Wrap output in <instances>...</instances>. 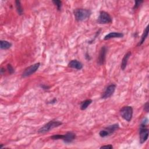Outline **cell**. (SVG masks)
Returning a JSON list of instances; mask_svg holds the SVG:
<instances>
[{
	"mask_svg": "<svg viewBox=\"0 0 149 149\" xmlns=\"http://www.w3.org/2000/svg\"><path fill=\"white\" fill-rule=\"evenodd\" d=\"M148 123L147 118L142 120L139 128V141L140 144L144 143L148 137V129L146 127Z\"/></svg>",
	"mask_w": 149,
	"mask_h": 149,
	"instance_id": "obj_1",
	"label": "cell"
},
{
	"mask_svg": "<svg viewBox=\"0 0 149 149\" xmlns=\"http://www.w3.org/2000/svg\"><path fill=\"white\" fill-rule=\"evenodd\" d=\"M75 19L78 22L84 21L90 17L91 12L90 10L83 8H77L73 10Z\"/></svg>",
	"mask_w": 149,
	"mask_h": 149,
	"instance_id": "obj_2",
	"label": "cell"
},
{
	"mask_svg": "<svg viewBox=\"0 0 149 149\" xmlns=\"http://www.w3.org/2000/svg\"><path fill=\"white\" fill-rule=\"evenodd\" d=\"M62 125V122L59 120H57L55 119L51 120L49 121L48 123H47L46 124L44 125L41 127H40L38 130V133L40 134L45 133L47 132H48L52 129Z\"/></svg>",
	"mask_w": 149,
	"mask_h": 149,
	"instance_id": "obj_3",
	"label": "cell"
},
{
	"mask_svg": "<svg viewBox=\"0 0 149 149\" xmlns=\"http://www.w3.org/2000/svg\"><path fill=\"white\" fill-rule=\"evenodd\" d=\"M52 140L61 139L66 144L71 143L76 139V134L72 132H68L65 134H54L51 137Z\"/></svg>",
	"mask_w": 149,
	"mask_h": 149,
	"instance_id": "obj_4",
	"label": "cell"
},
{
	"mask_svg": "<svg viewBox=\"0 0 149 149\" xmlns=\"http://www.w3.org/2000/svg\"><path fill=\"white\" fill-rule=\"evenodd\" d=\"M133 113V109L130 106H124L120 109V114L122 118L127 122H130Z\"/></svg>",
	"mask_w": 149,
	"mask_h": 149,
	"instance_id": "obj_5",
	"label": "cell"
},
{
	"mask_svg": "<svg viewBox=\"0 0 149 149\" xmlns=\"http://www.w3.org/2000/svg\"><path fill=\"white\" fill-rule=\"evenodd\" d=\"M119 128V125L118 123H114L111 125L104 128L99 132V135L101 137H105L113 134L115 131H116Z\"/></svg>",
	"mask_w": 149,
	"mask_h": 149,
	"instance_id": "obj_6",
	"label": "cell"
},
{
	"mask_svg": "<svg viewBox=\"0 0 149 149\" xmlns=\"http://www.w3.org/2000/svg\"><path fill=\"white\" fill-rule=\"evenodd\" d=\"M97 22L98 24H109L112 22V18L108 12L101 11Z\"/></svg>",
	"mask_w": 149,
	"mask_h": 149,
	"instance_id": "obj_7",
	"label": "cell"
},
{
	"mask_svg": "<svg viewBox=\"0 0 149 149\" xmlns=\"http://www.w3.org/2000/svg\"><path fill=\"white\" fill-rule=\"evenodd\" d=\"M40 66V63L39 62H37L30 65V66L25 69V70H24V72L22 74V77L25 78L32 75L33 74H34L35 72L37 71Z\"/></svg>",
	"mask_w": 149,
	"mask_h": 149,
	"instance_id": "obj_8",
	"label": "cell"
},
{
	"mask_svg": "<svg viewBox=\"0 0 149 149\" xmlns=\"http://www.w3.org/2000/svg\"><path fill=\"white\" fill-rule=\"evenodd\" d=\"M116 85L114 84H111L109 85L105 90L104 93H102L101 95L102 99H107L109 97H111L113 94L114 93L115 89H116Z\"/></svg>",
	"mask_w": 149,
	"mask_h": 149,
	"instance_id": "obj_9",
	"label": "cell"
},
{
	"mask_svg": "<svg viewBox=\"0 0 149 149\" xmlns=\"http://www.w3.org/2000/svg\"><path fill=\"white\" fill-rule=\"evenodd\" d=\"M107 51H108V48L106 46H103L101 47L98 59H97V63L99 65H104V63H105Z\"/></svg>",
	"mask_w": 149,
	"mask_h": 149,
	"instance_id": "obj_10",
	"label": "cell"
},
{
	"mask_svg": "<svg viewBox=\"0 0 149 149\" xmlns=\"http://www.w3.org/2000/svg\"><path fill=\"white\" fill-rule=\"evenodd\" d=\"M68 66L76 70H81L83 68L82 63L77 59H73L70 61L68 63Z\"/></svg>",
	"mask_w": 149,
	"mask_h": 149,
	"instance_id": "obj_11",
	"label": "cell"
},
{
	"mask_svg": "<svg viewBox=\"0 0 149 149\" xmlns=\"http://www.w3.org/2000/svg\"><path fill=\"white\" fill-rule=\"evenodd\" d=\"M124 36V34L120 32H110L108 34H107L104 38V40H108L111 38H122Z\"/></svg>",
	"mask_w": 149,
	"mask_h": 149,
	"instance_id": "obj_12",
	"label": "cell"
},
{
	"mask_svg": "<svg viewBox=\"0 0 149 149\" xmlns=\"http://www.w3.org/2000/svg\"><path fill=\"white\" fill-rule=\"evenodd\" d=\"M131 52L130 51H128L125 55L123 57L122 59V62H121V64H120V68H121V69L122 70H124L126 66H127V62H128V60L131 55Z\"/></svg>",
	"mask_w": 149,
	"mask_h": 149,
	"instance_id": "obj_13",
	"label": "cell"
},
{
	"mask_svg": "<svg viewBox=\"0 0 149 149\" xmlns=\"http://www.w3.org/2000/svg\"><path fill=\"white\" fill-rule=\"evenodd\" d=\"M148 26H147L146 27V29H144L143 33L142 34V35L141 36V39H140V41L138 42L137 46H140L144 43V42L145 41V40H146V38L148 36Z\"/></svg>",
	"mask_w": 149,
	"mask_h": 149,
	"instance_id": "obj_14",
	"label": "cell"
},
{
	"mask_svg": "<svg viewBox=\"0 0 149 149\" xmlns=\"http://www.w3.org/2000/svg\"><path fill=\"white\" fill-rule=\"evenodd\" d=\"M93 100L91 99H87L82 102H81L80 105V109L82 111H84L87 108V107L92 103Z\"/></svg>",
	"mask_w": 149,
	"mask_h": 149,
	"instance_id": "obj_15",
	"label": "cell"
},
{
	"mask_svg": "<svg viewBox=\"0 0 149 149\" xmlns=\"http://www.w3.org/2000/svg\"><path fill=\"white\" fill-rule=\"evenodd\" d=\"M12 47V43L6 40L0 41V48L1 49H8Z\"/></svg>",
	"mask_w": 149,
	"mask_h": 149,
	"instance_id": "obj_16",
	"label": "cell"
},
{
	"mask_svg": "<svg viewBox=\"0 0 149 149\" xmlns=\"http://www.w3.org/2000/svg\"><path fill=\"white\" fill-rule=\"evenodd\" d=\"M15 6L18 15H22L23 14V9L20 1H15Z\"/></svg>",
	"mask_w": 149,
	"mask_h": 149,
	"instance_id": "obj_17",
	"label": "cell"
},
{
	"mask_svg": "<svg viewBox=\"0 0 149 149\" xmlns=\"http://www.w3.org/2000/svg\"><path fill=\"white\" fill-rule=\"evenodd\" d=\"M53 3L56 6L57 10H61L62 9V2L61 1L59 0H54L52 1Z\"/></svg>",
	"mask_w": 149,
	"mask_h": 149,
	"instance_id": "obj_18",
	"label": "cell"
},
{
	"mask_svg": "<svg viewBox=\"0 0 149 149\" xmlns=\"http://www.w3.org/2000/svg\"><path fill=\"white\" fill-rule=\"evenodd\" d=\"M7 69H8V72L10 74H13L15 73V69H14L13 67L12 66V65H10V64L7 65Z\"/></svg>",
	"mask_w": 149,
	"mask_h": 149,
	"instance_id": "obj_19",
	"label": "cell"
},
{
	"mask_svg": "<svg viewBox=\"0 0 149 149\" xmlns=\"http://www.w3.org/2000/svg\"><path fill=\"white\" fill-rule=\"evenodd\" d=\"M143 2V1H135V3H134V6H133V9L134 10L137 9V8L140 6V5H141Z\"/></svg>",
	"mask_w": 149,
	"mask_h": 149,
	"instance_id": "obj_20",
	"label": "cell"
},
{
	"mask_svg": "<svg viewBox=\"0 0 149 149\" xmlns=\"http://www.w3.org/2000/svg\"><path fill=\"white\" fill-rule=\"evenodd\" d=\"M144 111L145 112H146L147 113L149 111V104H148V102H146V103L144 104Z\"/></svg>",
	"mask_w": 149,
	"mask_h": 149,
	"instance_id": "obj_21",
	"label": "cell"
},
{
	"mask_svg": "<svg viewBox=\"0 0 149 149\" xmlns=\"http://www.w3.org/2000/svg\"><path fill=\"white\" fill-rule=\"evenodd\" d=\"M100 148H108V149H112L113 148V146L112 144H108V145H104L100 147Z\"/></svg>",
	"mask_w": 149,
	"mask_h": 149,
	"instance_id": "obj_22",
	"label": "cell"
},
{
	"mask_svg": "<svg viewBox=\"0 0 149 149\" xmlns=\"http://www.w3.org/2000/svg\"><path fill=\"white\" fill-rule=\"evenodd\" d=\"M40 87H41V88H42V89L44 90H48V89L50 88L49 86H47V85H46V84H40Z\"/></svg>",
	"mask_w": 149,
	"mask_h": 149,
	"instance_id": "obj_23",
	"label": "cell"
},
{
	"mask_svg": "<svg viewBox=\"0 0 149 149\" xmlns=\"http://www.w3.org/2000/svg\"><path fill=\"white\" fill-rule=\"evenodd\" d=\"M56 101H57L56 98H54L52 100H51L50 101H48V102H46V103H47V104H55Z\"/></svg>",
	"mask_w": 149,
	"mask_h": 149,
	"instance_id": "obj_24",
	"label": "cell"
},
{
	"mask_svg": "<svg viewBox=\"0 0 149 149\" xmlns=\"http://www.w3.org/2000/svg\"><path fill=\"white\" fill-rule=\"evenodd\" d=\"M3 72H5V70H4V69H3V68H1V73L2 74Z\"/></svg>",
	"mask_w": 149,
	"mask_h": 149,
	"instance_id": "obj_25",
	"label": "cell"
}]
</instances>
